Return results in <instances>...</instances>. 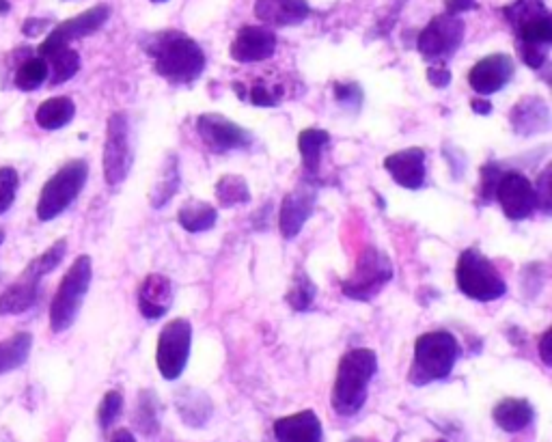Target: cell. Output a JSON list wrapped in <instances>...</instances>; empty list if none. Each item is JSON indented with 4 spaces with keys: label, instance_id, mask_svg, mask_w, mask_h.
<instances>
[{
    "label": "cell",
    "instance_id": "obj_1",
    "mask_svg": "<svg viewBox=\"0 0 552 442\" xmlns=\"http://www.w3.org/2000/svg\"><path fill=\"white\" fill-rule=\"evenodd\" d=\"M143 50L154 61L156 74L173 85H190L205 69V52L182 31H162L143 41Z\"/></svg>",
    "mask_w": 552,
    "mask_h": 442
},
{
    "label": "cell",
    "instance_id": "obj_2",
    "mask_svg": "<svg viewBox=\"0 0 552 442\" xmlns=\"http://www.w3.org/2000/svg\"><path fill=\"white\" fill-rule=\"evenodd\" d=\"M378 374V356L369 348H354L339 361L333 386V408L341 417H354L367 402L369 382Z\"/></svg>",
    "mask_w": 552,
    "mask_h": 442
},
{
    "label": "cell",
    "instance_id": "obj_3",
    "mask_svg": "<svg viewBox=\"0 0 552 442\" xmlns=\"http://www.w3.org/2000/svg\"><path fill=\"white\" fill-rule=\"evenodd\" d=\"M460 343L447 330H432L414 343V361L410 382L423 386L427 382L445 380L460 358Z\"/></svg>",
    "mask_w": 552,
    "mask_h": 442
},
{
    "label": "cell",
    "instance_id": "obj_4",
    "mask_svg": "<svg viewBox=\"0 0 552 442\" xmlns=\"http://www.w3.org/2000/svg\"><path fill=\"white\" fill-rule=\"evenodd\" d=\"M93 279V261L89 255H80L72 268L63 276V281L52 298L50 305V330L65 333L78 320L82 302H85Z\"/></svg>",
    "mask_w": 552,
    "mask_h": 442
},
{
    "label": "cell",
    "instance_id": "obj_5",
    "mask_svg": "<svg viewBox=\"0 0 552 442\" xmlns=\"http://www.w3.org/2000/svg\"><path fill=\"white\" fill-rule=\"evenodd\" d=\"M89 179V164L85 160H69L67 164L54 173L46 186L41 188L37 201V218L41 223L59 218L67 207L72 205L85 188Z\"/></svg>",
    "mask_w": 552,
    "mask_h": 442
},
{
    "label": "cell",
    "instance_id": "obj_6",
    "mask_svg": "<svg viewBox=\"0 0 552 442\" xmlns=\"http://www.w3.org/2000/svg\"><path fill=\"white\" fill-rule=\"evenodd\" d=\"M455 281L460 292L477 302H492L505 296L507 283L492 261L481 255L479 248H466L455 268Z\"/></svg>",
    "mask_w": 552,
    "mask_h": 442
},
{
    "label": "cell",
    "instance_id": "obj_7",
    "mask_svg": "<svg viewBox=\"0 0 552 442\" xmlns=\"http://www.w3.org/2000/svg\"><path fill=\"white\" fill-rule=\"evenodd\" d=\"M393 279V264L376 246H367L354 272L341 283V292L352 300H371Z\"/></svg>",
    "mask_w": 552,
    "mask_h": 442
},
{
    "label": "cell",
    "instance_id": "obj_8",
    "mask_svg": "<svg viewBox=\"0 0 552 442\" xmlns=\"http://www.w3.org/2000/svg\"><path fill=\"white\" fill-rule=\"evenodd\" d=\"M134 151L130 138V119L126 113H113L108 117L106 143H104V177L108 186H117L126 182L132 169Z\"/></svg>",
    "mask_w": 552,
    "mask_h": 442
},
{
    "label": "cell",
    "instance_id": "obj_9",
    "mask_svg": "<svg viewBox=\"0 0 552 442\" xmlns=\"http://www.w3.org/2000/svg\"><path fill=\"white\" fill-rule=\"evenodd\" d=\"M190 348L192 326L184 317H177V320L162 328L156 348V363L164 380H177L184 374L190 358Z\"/></svg>",
    "mask_w": 552,
    "mask_h": 442
},
{
    "label": "cell",
    "instance_id": "obj_10",
    "mask_svg": "<svg viewBox=\"0 0 552 442\" xmlns=\"http://www.w3.org/2000/svg\"><path fill=\"white\" fill-rule=\"evenodd\" d=\"M464 22L460 16H451V13H443L436 16L430 24L425 26L419 35L417 48L423 54V59L443 63L451 59L458 48L462 46L464 39Z\"/></svg>",
    "mask_w": 552,
    "mask_h": 442
},
{
    "label": "cell",
    "instance_id": "obj_11",
    "mask_svg": "<svg viewBox=\"0 0 552 442\" xmlns=\"http://www.w3.org/2000/svg\"><path fill=\"white\" fill-rule=\"evenodd\" d=\"M494 199L501 203L503 214L512 220L529 218L537 207L535 186L529 182V177L516 171L501 173L499 184L494 188Z\"/></svg>",
    "mask_w": 552,
    "mask_h": 442
},
{
    "label": "cell",
    "instance_id": "obj_12",
    "mask_svg": "<svg viewBox=\"0 0 552 442\" xmlns=\"http://www.w3.org/2000/svg\"><path fill=\"white\" fill-rule=\"evenodd\" d=\"M108 18H110V7L108 5H95L89 11L80 13V16L61 22L59 26H54V29L50 31V35L44 41H41L39 57H41V54L50 52V50L65 48L76 39L98 33L102 26L108 22Z\"/></svg>",
    "mask_w": 552,
    "mask_h": 442
},
{
    "label": "cell",
    "instance_id": "obj_13",
    "mask_svg": "<svg viewBox=\"0 0 552 442\" xmlns=\"http://www.w3.org/2000/svg\"><path fill=\"white\" fill-rule=\"evenodd\" d=\"M197 130L205 147L216 151V154H225V151L244 149L251 145V134L242 130L236 121L216 113L201 115L197 121Z\"/></svg>",
    "mask_w": 552,
    "mask_h": 442
},
{
    "label": "cell",
    "instance_id": "obj_14",
    "mask_svg": "<svg viewBox=\"0 0 552 442\" xmlns=\"http://www.w3.org/2000/svg\"><path fill=\"white\" fill-rule=\"evenodd\" d=\"M514 72L516 63L509 54H490V57H483L471 67L468 85L483 98V95H492L505 89L507 82L514 78Z\"/></svg>",
    "mask_w": 552,
    "mask_h": 442
},
{
    "label": "cell",
    "instance_id": "obj_15",
    "mask_svg": "<svg viewBox=\"0 0 552 442\" xmlns=\"http://www.w3.org/2000/svg\"><path fill=\"white\" fill-rule=\"evenodd\" d=\"M315 199L317 195L311 184H300L283 199L281 212H279V229L283 233V238L292 240L298 236L313 214Z\"/></svg>",
    "mask_w": 552,
    "mask_h": 442
},
{
    "label": "cell",
    "instance_id": "obj_16",
    "mask_svg": "<svg viewBox=\"0 0 552 442\" xmlns=\"http://www.w3.org/2000/svg\"><path fill=\"white\" fill-rule=\"evenodd\" d=\"M276 50V35L261 26H244L231 44V59L238 63H257L270 59Z\"/></svg>",
    "mask_w": 552,
    "mask_h": 442
},
{
    "label": "cell",
    "instance_id": "obj_17",
    "mask_svg": "<svg viewBox=\"0 0 552 442\" xmlns=\"http://www.w3.org/2000/svg\"><path fill=\"white\" fill-rule=\"evenodd\" d=\"M138 311L145 320H160L173 305V283L164 274H147L138 287Z\"/></svg>",
    "mask_w": 552,
    "mask_h": 442
},
{
    "label": "cell",
    "instance_id": "obj_18",
    "mask_svg": "<svg viewBox=\"0 0 552 442\" xmlns=\"http://www.w3.org/2000/svg\"><path fill=\"white\" fill-rule=\"evenodd\" d=\"M384 169L391 173L393 182L408 190H419L425 184V151L408 147L384 160Z\"/></svg>",
    "mask_w": 552,
    "mask_h": 442
},
{
    "label": "cell",
    "instance_id": "obj_19",
    "mask_svg": "<svg viewBox=\"0 0 552 442\" xmlns=\"http://www.w3.org/2000/svg\"><path fill=\"white\" fill-rule=\"evenodd\" d=\"M41 294V276L26 268L3 294H0V315H22L31 311Z\"/></svg>",
    "mask_w": 552,
    "mask_h": 442
},
{
    "label": "cell",
    "instance_id": "obj_20",
    "mask_svg": "<svg viewBox=\"0 0 552 442\" xmlns=\"http://www.w3.org/2000/svg\"><path fill=\"white\" fill-rule=\"evenodd\" d=\"M276 442H324L322 421L313 410H300L274 421Z\"/></svg>",
    "mask_w": 552,
    "mask_h": 442
},
{
    "label": "cell",
    "instance_id": "obj_21",
    "mask_svg": "<svg viewBox=\"0 0 552 442\" xmlns=\"http://www.w3.org/2000/svg\"><path fill=\"white\" fill-rule=\"evenodd\" d=\"M512 128L520 136H533L546 132L550 126V108L540 95H524L509 113Z\"/></svg>",
    "mask_w": 552,
    "mask_h": 442
},
{
    "label": "cell",
    "instance_id": "obj_22",
    "mask_svg": "<svg viewBox=\"0 0 552 442\" xmlns=\"http://www.w3.org/2000/svg\"><path fill=\"white\" fill-rule=\"evenodd\" d=\"M307 0H257L255 16L272 26H294L309 18Z\"/></svg>",
    "mask_w": 552,
    "mask_h": 442
},
{
    "label": "cell",
    "instance_id": "obj_23",
    "mask_svg": "<svg viewBox=\"0 0 552 442\" xmlns=\"http://www.w3.org/2000/svg\"><path fill=\"white\" fill-rule=\"evenodd\" d=\"M492 419L503 432L518 434L522 430H527V427L533 423L535 410H533L531 402H527V399L507 397V399H501V402L494 406Z\"/></svg>",
    "mask_w": 552,
    "mask_h": 442
},
{
    "label": "cell",
    "instance_id": "obj_24",
    "mask_svg": "<svg viewBox=\"0 0 552 442\" xmlns=\"http://www.w3.org/2000/svg\"><path fill=\"white\" fill-rule=\"evenodd\" d=\"M76 117V104L74 100H69L67 95H57V98H50L46 102H41L35 121L41 130H61Z\"/></svg>",
    "mask_w": 552,
    "mask_h": 442
},
{
    "label": "cell",
    "instance_id": "obj_25",
    "mask_svg": "<svg viewBox=\"0 0 552 442\" xmlns=\"http://www.w3.org/2000/svg\"><path fill=\"white\" fill-rule=\"evenodd\" d=\"M330 143V134L322 128H307L298 136V149L302 156V167H305L307 175L317 177L322 164V151Z\"/></svg>",
    "mask_w": 552,
    "mask_h": 442
},
{
    "label": "cell",
    "instance_id": "obj_26",
    "mask_svg": "<svg viewBox=\"0 0 552 442\" xmlns=\"http://www.w3.org/2000/svg\"><path fill=\"white\" fill-rule=\"evenodd\" d=\"M41 59H46L48 63V69H50L48 80L52 87L65 85L67 80H72L80 72V54L69 46L41 54Z\"/></svg>",
    "mask_w": 552,
    "mask_h": 442
},
{
    "label": "cell",
    "instance_id": "obj_27",
    "mask_svg": "<svg viewBox=\"0 0 552 442\" xmlns=\"http://www.w3.org/2000/svg\"><path fill=\"white\" fill-rule=\"evenodd\" d=\"M31 350H33L31 333H16L13 337L0 341V376L20 369L26 361H29Z\"/></svg>",
    "mask_w": 552,
    "mask_h": 442
},
{
    "label": "cell",
    "instance_id": "obj_28",
    "mask_svg": "<svg viewBox=\"0 0 552 442\" xmlns=\"http://www.w3.org/2000/svg\"><path fill=\"white\" fill-rule=\"evenodd\" d=\"M216 218H218V212L214 207L210 203L197 201V199L186 201L182 207H179V214H177L179 225L190 233H201L212 229L216 225Z\"/></svg>",
    "mask_w": 552,
    "mask_h": 442
},
{
    "label": "cell",
    "instance_id": "obj_29",
    "mask_svg": "<svg viewBox=\"0 0 552 442\" xmlns=\"http://www.w3.org/2000/svg\"><path fill=\"white\" fill-rule=\"evenodd\" d=\"M177 410H179V414H182L186 425L201 427L207 419H210L212 404H210V397H205L199 391L186 389L177 397Z\"/></svg>",
    "mask_w": 552,
    "mask_h": 442
},
{
    "label": "cell",
    "instance_id": "obj_30",
    "mask_svg": "<svg viewBox=\"0 0 552 442\" xmlns=\"http://www.w3.org/2000/svg\"><path fill=\"white\" fill-rule=\"evenodd\" d=\"M177 188H179V162H177V156L173 154L167 158V162H164L158 182L154 188H151V195H149L151 207L162 210V207L171 201Z\"/></svg>",
    "mask_w": 552,
    "mask_h": 442
},
{
    "label": "cell",
    "instance_id": "obj_31",
    "mask_svg": "<svg viewBox=\"0 0 552 442\" xmlns=\"http://www.w3.org/2000/svg\"><path fill=\"white\" fill-rule=\"evenodd\" d=\"M48 76H50V69H48L46 59L33 57V59H26L18 67L16 76H13V85H16L18 91L31 93V91H37L41 85H44V82L48 80Z\"/></svg>",
    "mask_w": 552,
    "mask_h": 442
},
{
    "label": "cell",
    "instance_id": "obj_32",
    "mask_svg": "<svg viewBox=\"0 0 552 442\" xmlns=\"http://www.w3.org/2000/svg\"><path fill=\"white\" fill-rule=\"evenodd\" d=\"M216 199L223 207H236L251 201V190L240 175H223L216 182Z\"/></svg>",
    "mask_w": 552,
    "mask_h": 442
},
{
    "label": "cell",
    "instance_id": "obj_33",
    "mask_svg": "<svg viewBox=\"0 0 552 442\" xmlns=\"http://www.w3.org/2000/svg\"><path fill=\"white\" fill-rule=\"evenodd\" d=\"M544 13H550L548 7L544 5V0H516V3L507 5L503 9V16L514 26V29H518L520 24L529 22L537 16H544Z\"/></svg>",
    "mask_w": 552,
    "mask_h": 442
},
{
    "label": "cell",
    "instance_id": "obj_34",
    "mask_svg": "<svg viewBox=\"0 0 552 442\" xmlns=\"http://www.w3.org/2000/svg\"><path fill=\"white\" fill-rule=\"evenodd\" d=\"M313 300H315V285L309 279V274L300 270L292 283V289H289L287 294L289 307L296 311H307L313 305Z\"/></svg>",
    "mask_w": 552,
    "mask_h": 442
},
{
    "label": "cell",
    "instance_id": "obj_35",
    "mask_svg": "<svg viewBox=\"0 0 552 442\" xmlns=\"http://www.w3.org/2000/svg\"><path fill=\"white\" fill-rule=\"evenodd\" d=\"M158 397L151 391H143L136 404V423L145 434L158 430Z\"/></svg>",
    "mask_w": 552,
    "mask_h": 442
},
{
    "label": "cell",
    "instance_id": "obj_36",
    "mask_svg": "<svg viewBox=\"0 0 552 442\" xmlns=\"http://www.w3.org/2000/svg\"><path fill=\"white\" fill-rule=\"evenodd\" d=\"M65 253H67V240H59V242H54L46 253H41L39 257H35L29 268L39 274L41 279H44V276H48L50 272L57 270L61 266V261L65 259Z\"/></svg>",
    "mask_w": 552,
    "mask_h": 442
},
{
    "label": "cell",
    "instance_id": "obj_37",
    "mask_svg": "<svg viewBox=\"0 0 552 442\" xmlns=\"http://www.w3.org/2000/svg\"><path fill=\"white\" fill-rule=\"evenodd\" d=\"M20 190V175L13 167H0V216L7 214L16 203Z\"/></svg>",
    "mask_w": 552,
    "mask_h": 442
},
{
    "label": "cell",
    "instance_id": "obj_38",
    "mask_svg": "<svg viewBox=\"0 0 552 442\" xmlns=\"http://www.w3.org/2000/svg\"><path fill=\"white\" fill-rule=\"evenodd\" d=\"M123 410V395L119 391H108L102 397V404L98 408V423L102 430H108L113 425Z\"/></svg>",
    "mask_w": 552,
    "mask_h": 442
},
{
    "label": "cell",
    "instance_id": "obj_39",
    "mask_svg": "<svg viewBox=\"0 0 552 442\" xmlns=\"http://www.w3.org/2000/svg\"><path fill=\"white\" fill-rule=\"evenodd\" d=\"M499 177H501V169L496 167V164H486V167L481 169V199L483 201H492L494 197V188L496 184H499Z\"/></svg>",
    "mask_w": 552,
    "mask_h": 442
},
{
    "label": "cell",
    "instance_id": "obj_40",
    "mask_svg": "<svg viewBox=\"0 0 552 442\" xmlns=\"http://www.w3.org/2000/svg\"><path fill=\"white\" fill-rule=\"evenodd\" d=\"M548 182H550V171L546 169L540 177V184L535 186V192H537V207H542L544 212L550 210V188H548Z\"/></svg>",
    "mask_w": 552,
    "mask_h": 442
},
{
    "label": "cell",
    "instance_id": "obj_41",
    "mask_svg": "<svg viewBox=\"0 0 552 442\" xmlns=\"http://www.w3.org/2000/svg\"><path fill=\"white\" fill-rule=\"evenodd\" d=\"M427 80H430V85H434L438 89H445L451 82V72L443 65H436L430 69V72H427Z\"/></svg>",
    "mask_w": 552,
    "mask_h": 442
},
{
    "label": "cell",
    "instance_id": "obj_42",
    "mask_svg": "<svg viewBox=\"0 0 552 442\" xmlns=\"http://www.w3.org/2000/svg\"><path fill=\"white\" fill-rule=\"evenodd\" d=\"M251 102L255 106H274L276 102H279V98H276V95H272L268 89L264 87H255L251 91Z\"/></svg>",
    "mask_w": 552,
    "mask_h": 442
},
{
    "label": "cell",
    "instance_id": "obj_43",
    "mask_svg": "<svg viewBox=\"0 0 552 442\" xmlns=\"http://www.w3.org/2000/svg\"><path fill=\"white\" fill-rule=\"evenodd\" d=\"M48 29V20H26L24 22V26H22V33L26 35V37H37V35H41V33H44Z\"/></svg>",
    "mask_w": 552,
    "mask_h": 442
},
{
    "label": "cell",
    "instance_id": "obj_44",
    "mask_svg": "<svg viewBox=\"0 0 552 442\" xmlns=\"http://www.w3.org/2000/svg\"><path fill=\"white\" fill-rule=\"evenodd\" d=\"M475 7V0H447V13H451V16H460V13L471 11Z\"/></svg>",
    "mask_w": 552,
    "mask_h": 442
},
{
    "label": "cell",
    "instance_id": "obj_45",
    "mask_svg": "<svg viewBox=\"0 0 552 442\" xmlns=\"http://www.w3.org/2000/svg\"><path fill=\"white\" fill-rule=\"evenodd\" d=\"M540 356H542V361L544 365H550V330H546L542 341H540Z\"/></svg>",
    "mask_w": 552,
    "mask_h": 442
},
{
    "label": "cell",
    "instance_id": "obj_46",
    "mask_svg": "<svg viewBox=\"0 0 552 442\" xmlns=\"http://www.w3.org/2000/svg\"><path fill=\"white\" fill-rule=\"evenodd\" d=\"M110 442H136V438L130 430H117L113 438H110Z\"/></svg>",
    "mask_w": 552,
    "mask_h": 442
},
{
    "label": "cell",
    "instance_id": "obj_47",
    "mask_svg": "<svg viewBox=\"0 0 552 442\" xmlns=\"http://www.w3.org/2000/svg\"><path fill=\"white\" fill-rule=\"evenodd\" d=\"M471 106H473L475 113H479V115H488L490 110H492L490 102H486V100H473V102H471Z\"/></svg>",
    "mask_w": 552,
    "mask_h": 442
},
{
    "label": "cell",
    "instance_id": "obj_48",
    "mask_svg": "<svg viewBox=\"0 0 552 442\" xmlns=\"http://www.w3.org/2000/svg\"><path fill=\"white\" fill-rule=\"evenodd\" d=\"M9 3H7V0H0V13H5V11H9Z\"/></svg>",
    "mask_w": 552,
    "mask_h": 442
},
{
    "label": "cell",
    "instance_id": "obj_49",
    "mask_svg": "<svg viewBox=\"0 0 552 442\" xmlns=\"http://www.w3.org/2000/svg\"><path fill=\"white\" fill-rule=\"evenodd\" d=\"M151 3H167V0H151Z\"/></svg>",
    "mask_w": 552,
    "mask_h": 442
}]
</instances>
